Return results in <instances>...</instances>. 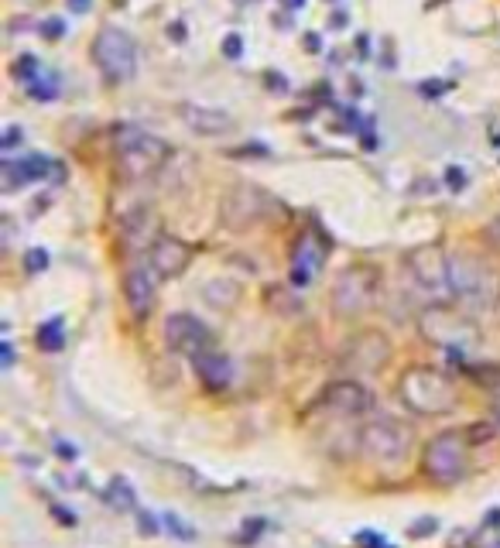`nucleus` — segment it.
I'll list each match as a JSON object with an SVG mask.
<instances>
[{
  "label": "nucleus",
  "instance_id": "nucleus-1",
  "mask_svg": "<svg viewBox=\"0 0 500 548\" xmlns=\"http://www.w3.org/2000/svg\"><path fill=\"white\" fill-rule=\"evenodd\" d=\"M418 333L432 346H442L449 357H463L480 346V326L473 322V312H466L463 305L456 309V302H432L429 309H422Z\"/></svg>",
  "mask_w": 500,
  "mask_h": 548
},
{
  "label": "nucleus",
  "instance_id": "nucleus-2",
  "mask_svg": "<svg viewBox=\"0 0 500 548\" xmlns=\"http://www.w3.org/2000/svg\"><path fill=\"white\" fill-rule=\"evenodd\" d=\"M114 151H117V172L124 182H144L151 175H158L165 168L168 155V141H161L158 134L141 131L134 124H120L114 131Z\"/></svg>",
  "mask_w": 500,
  "mask_h": 548
},
{
  "label": "nucleus",
  "instance_id": "nucleus-3",
  "mask_svg": "<svg viewBox=\"0 0 500 548\" xmlns=\"http://www.w3.org/2000/svg\"><path fill=\"white\" fill-rule=\"evenodd\" d=\"M398 394L408 411L425 418L449 415V411H456L459 405L456 381L446 370H435V367H408L398 381Z\"/></svg>",
  "mask_w": 500,
  "mask_h": 548
},
{
  "label": "nucleus",
  "instance_id": "nucleus-4",
  "mask_svg": "<svg viewBox=\"0 0 500 548\" xmlns=\"http://www.w3.org/2000/svg\"><path fill=\"white\" fill-rule=\"evenodd\" d=\"M453 292L466 312H487L500 302V274L480 257L459 254L453 257Z\"/></svg>",
  "mask_w": 500,
  "mask_h": 548
},
{
  "label": "nucleus",
  "instance_id": "nucleus-5",
  "mask_svg": "<svg viewBox=\"0 0 500 548\" xmlns=\"http://www.w3.org/2000/svg\"><path fill=\"white\" fill-rule=\"evenodd\" d=\"M384 288V274L374 268V264H350V268L340 271L333 285V309L340 316L353 319V316H364L377 305Z\"/></svg>",
  "mask_w": 500,
  "mask_h": 548
},
{
  "label": "nucleus",
  "instance_id": "nucleus-6",
  "mask_svg": "<svg viewBox=\"0 0 500 548\" xmlns=\"http://www.w3.org/2000/svg\"><path fill=\"white\" fill-rule=\"evenodd\" d=\"M408 274L432 302H456L453 292V257L442 244H422L408 254Z\"/></svg>",
  "mask_w": 500,
  "mask_h": 548
},
{
  "label": "nucleus",
  "instance_id": "nucleus-7",
  "mask_svg": "<svg viewBox=\"0 0 500 548\" xmlns=\"http://www.w3.org/2000/svg\"><path fill=\"white\" fill-rule=\"evenodd\" d=\"M411 442H415V435H411L408 425L387 415L374 418V422H367L364 429H360V453L377 466L405 463L411 453Z\"/></svg>",
  "mask_w": 500,
  "mask_h": 548
},
{
  "label": "nucleus",
  "instance_id": "nucleus-8",
  "mask_svg": "<svg viewBox=\"0 0 500 548\" xmlns=\"http://www.w3.org/2000/svg\"><path fill=\"white\" fill-rule=\"evenodd\" d=\"M93 62L110 83H127L137 72V45L117 24H103L93 38Z\"/></svg>",
  "mask_w": 500,
  "mask_h": 548
},
{
  "label": "nucleus",
  "instance_id": "nucleus-9",
  "mask_svg": "<svg viewBox=\"0 0 500 548\" xmlns=\"http://www.w3.org/2000/svg\"><path fill=\"white\" fill-rule=\"evenodd\" d=\"M466 442H470V435L459 432V429H449V432L435 435L429 446H425V453H422L425 477H429L432 483L463 480V473H466Z\"/></svg>",
  "mask_w": 500,
  "mask_h": 548
},
{
  "label": "nucleus",
  "instance_id": "nucleus-10",
  "mask_svg": "<svg viewBox=\"0 0 500 548\" xmlns=\"http://www.w3.org/2000/svg\"><path fill=\"white\" fill-rule=\"evenodd\" d=\"M274 209V199L268 192H261L257 185H233V189L223 196V206H220V216L223 223L233 230H247L254 223L268 220Z\"/></svg>",
  "mask_w": 500,
  "mask_h": 548
},
{
  "label": "nucleus",
  "instance_id": "nucleus-11",
  "mask_svg": "<svg viewBox=\"0 0 500 548\" xmlns=\"http://www.w3.org/2000/svg\"><path fill=\"white\" fill-rule=\"evenodd\" d=\"M158 281H161V274L155 271L151 257H137L131 268L124 271V298H127V309H131L134 319L151 316L155 298H158Z\"/></svg>",
  "mask_w": 500,
  "mask_h": 548
},
{
  "label": "nucleus",
  "instance_id": "nucleus-12",
  "mask_svg": "<svg viewBox=\"0 0 500 548\" xmlns=\"http://www.w3.org/2000/svg\"><path fill=\"white\" fill-rule=\"evenodd\" d=\"M165 343L172 346L182 357H199V353L213 350V333H209L206 322H199L196 316H185V312H175V316L165 319Z\"/></svg>",
  "mask_w": 500,
  "mask_h": 548
},
{
  "label": "nucleus",
  "instance_id": "nucleus-13",
  "mask_svg": "<svg viewBox=\"0 0 500 548\" xmlns=\"http://www.w3.org/2000/svg\"><path fill=\"white\" fill-rule=\"evenodd\" d=\"M148 257L161 278L172 281V278H179V274H185V268L192 264V247L185 244L182 237H175V233H158Z\"/></svg>",
  "mask_w": 500,
  "mask_h": 548
},
{
  "label": "nucleus",
  "instance_id": "nucleus-14",
  "mask_svg": "<svg viewBox=\"0 0 500 548\" xmlns=\"http://www.w3.org/2000/svg\"><path fill=\"white\" fill-rule=\"evenodd\" d=\"M322 408L336 411V415H367L374 408V394H370L360 381H333L322 391Z\"/></svg>",
  "mask_w": 500,
  "mask_h": 548
},
{
  "label": "nucleus",
  "instance_id": "nucleus-15",
  "mask_svg": "<svg viewBox=\"0 0 500 548\" xmlns=\"http://www.w3.org/2000/svg\"><path fill=\"white\" fill-rule=\"evenodd\" d=\"M387 353H391V343H387V336L374 333V329H367V333H360L357 340L350 343L343 364L350 367L353 374H374V370H381V364L387 360Z\"/></svg>",
  "mask_w": 500,
  "mask_h": 548
},
{
  "label": "nucleus",
  "instance_id": "nucleus-16",
  "mask_svg": "<svg viewBox=\"0 0 500 548\" xmlns=\"http://www.w3.org/2000/svg\"><path fill=\"white\" fill-rule=\"evenodd\" d=\"M52 172V161L45 155H24V158H7L4 161V189L14 192L18 185H28V182H38Z\"/></svg>",
  "mask_w": 500,
  "mask_h": 548
},
{
  "label": "nucleus",
  "instance_id": "nucleus-17",
  "mask_svg": "<svg viewBox=\"0 0 500 548\" xmlns=\"http://www.w3.org/2000/svg\"><path fill=\"white\" fill-rule=\"evenodd\" d=\"M192 367H196V377L203 381V388L209 391H223V388H230V381H233V364L223 353H216V350H206V353H199V357H192Z\"/></svg>",
  "mask_w": 500,
  "mask_h": 548
},
{
  "label": "nucleus",
  "instance_id": "nucleus-18",
  "mask_svg": "<svg viewBox=\"0 0 500 548\" xmlns=\"http://www.w3.org/2000/svg\"><path fill=\"white\" fill-rule=\"evenodd\" d=\"M322 257H326V251H322V244H316V237L298 240L295 254H292V281L298 288L309 285V281L316 278V271L322 268Z\"/></svg>",
  "mask_w": 500,
  "mask_h": 548
},
{
  "label": "nucleus",
  "instance_id": "nucleus-19",
  "mask_svg": "<svg viewBox=\"0 0 500 548\" xmlns=\"http://www.w3.org/2000/svg\"><path fill=\"white\" fill-rule=\"evenodd\" d=\"M179 114L182 120L189 124V131H196V134H203V137H220V134H227L233 131V120L227 114H220V110H206V107H179Z\"/></svg>",
  "mask_w": 500,
  "mask_h": 548
},
{
  "label": "nucleus",
  "instance_id": "nucleus-20",
  "mask_svg": "<svg viewBox=\"0 0 500 548\" xmlns=\"http://www.w3.org/2000/svg\"><path fill=\"white\" fill-rule=\"evenodd\" d=\"M103 501H107L120 514L137 511V494H134V487L124 477H114V480L107 483V490H103Z\"/></svg>",
  "mask_w": 500,
  "mask_h": 548
},
{
  "label": "nucleus",
  "instance_id": "nucleus-21",
  "mask_svg": "<svg viewBox=\"0 0 500 548\" xmlns=\"http://www.w3.org/2000/svg\"><path fill=\"white\" fill-rule=\"evenodd\" d=\"M38 346H42L45 353H59L62 346H66V326H62V319H48L38 326Z\"/></svg>",
  "mask_w": 500,
  "mask_h": 548
},
{
  "label": "nucleus",
  "instance_id": "nucleus-22",
  "mask_svg": "<svg viewBox=\"0 0 500 548\" xmlns=\"http://www.w3.org/2000/svg\"><path fill=\"white\" fill-rule=\"evenodd\" d=\"M237 285H230V281H209L206 285V302L216 305V309H230V305H237Z\"/></svg>",
  "mask_w": 500,
  "mask_h": 548
},
{
  "label": "nucleus",
  "instance_id": "nucleus-23",
  "mask_svg": "<svg viewBox=\"0 0 500 548\" xmlns=\"http://www.w3.org/2000/svg\"><path fill=\"white\" fill-rule=\"evenodd\" d=\"M161 521H165V531H172V535H175V538H182V542H192V538H196V531L185 525L179 514L165 511V514H161Z\"/></svg>",
  "mask_w": 500,
  "mask_h": 548
},
{
  "label": "nucleus",
  "instance_id": "nucleus-24",
  "mask_svg": "<svg viewBox=\"0 0 500 548\" xmlns=\"http://www.w3.org/2000/svg\"><path fill=\"white\" fill-rule=\"evenodd\" d=\"M161 528H165L161 518H155L151 511H137V531H141V535H158Z\"/></svg>",
  "mask_w": 500,
  "mask_h": 548
},
{
  "label": "nucleus",
  "instance_id": "nucleus-25",
  "mask_svg": "<svg viewBox=\"0 0 500 548\" xmlns=\"http://www.w3.org/2000/svg\"><path fill=\"white\" fill-rule=\"evenodd\" d=\"M360 548H394V545H387L377 531H357V538H353Z\"/></svg>",
  "mask_w": 500,
  "mask_h": 548
},
{
  "label": "nucleus",
  "instance_id": "nucleus-26",
  "mask_svg": "<svg viewBox=\"0 0 500 548\" xmlns=\"http://www.w3.org/2000/svg\"><path fill=\"white\" fill-rule=\"evenodd\" d=\"M435 531H439V521H435V518H422L415 528H408V535L411 538H429V535H435Z\"/></svg>",
  "mask_w": 500,
  "mask_h": 548
},
{
  "label": "nucleus",
  "instance_id": "nucleus-27",
  "mask_svg": "<svg viewBox=\"0 0 500 548\" xmlns=\"http://www.w3.org/2000/svg\"><path fill=\"white\" fill-rule=\"evenodd\" d=\"M45 264H48V254L45 251H28V257H24V268H28L31 274L45 271Z\"/></svg>",
  "mask_w": 500,
  "mask_h": 548
},
{
  "label": "nucleus",
  "instance_id": "nucleus-28",
  "mask_svg": "<svg viewBox=\"0 0 500 548\" xmlns=\"http://www.w3.org/2000/svg\"><path fill=\"white\" fill-rule=\"evenodd\" d=\"M264 531V521L261 518H250V521H244V531H240V542H254L257 535Z\"/></svg>",
  "mask_w": 500,
  "mask_h": 548
},
{
  "label": "nucleus",
  "instance_id": "nucleus-29",
  "mask_svg": "<svg viewBox=\"0 0 500 548\" xmlns=\"http://www.w3.org/2000/svg\"><path fill=\"white\" fill-rule=\"evenodd\" d=\"M52 514H55V518H59L66 528H76V514L66 511V507H62V504H55V507H52Z\"/></svg>",
  "mask_w": 500,
  "mask_h": 548
},
{
  "label": "nucleus",
  "instance_id": "nucleus-30",
  "mask_svg": "<svg viewBox=\"0 0 500 548\" xmlns=\"http://www.w3.org/2000/svg\"><path fill=\"white\" fill-rule=\"evenodd\" d=\"M446 179H449V189H456V192L466 185V175L459 172V168H449V175H446Z\"/></svg>",
  "mask_w": 500,
  "mask_h": 548
},
{
  "label": "nucleus",
  "instance_id": "nucleus-31",
  "mask_svg": "<svg viewBox=\"0 0 500 548\" xmlns=\"http://www.w3.org/2000/svg\"><path fill=\"white\" fill-rule=\"evenodd\" d=\"M223 52H227L230 59H237V55H240V35H227V42H223Z\"/></svg>",
  "mask_w": 500,
  "mask_h": 548
},
{
  "label": "nucleus",
  "instance_id": "nucleus-32",
  "mask_svg": "<svg viewBox=\"0 0 500 548\" xmlns=\"http://www.w3.org/2000/svg\"><path fill=\"white\" fill-rule=\"evenodd\" d=\"M55 453H59L62 459H76V449H72L69 442H62V439L55 442Z\"/></svg>",
  "mask_w": 500,
  "mask_h": 548
},
{
  "label": "nucleus",
  "instance_id": "nucleus-33",
  "mask_svg": "<svg viewBox=\"0 0 500 548\" xmlns=\"http://www.w3.org/2000/svg\"><path fill=\"white\" fill-rule=\"evenodd\" d=\"M0 364H4V367H11V364H14V350H11V343L0 346Z\"/></svg>",
  "mask_w": 500,
  "mask_h": 548
},
{
  "label": "nucleus",
  "instance_id": "nucleus-34",
  "mask_svg": "<svg viewBox=\"0 0 500 548\" xmlns=\"http://www.w3.org/2000/svg\"><path fill=\"white\" fill-rule=\"evenodd\" d=\"M483 528H487V531H497V528H500V511H490L487 518H483Z\"/></svg>",
  "mask_w": 500,
  "mask_h": 548
},
{
  "label": "nucleus",
  "instance_id": "nucleus-35",
  "mask_svg": "<svg viewBox=\"0 0 500 548\" xmlns=\"http://www.w3.org/2000/svg\"><path fill=\"white\" fill-rule=\"evenodd\" d=\"M90 7H93V0H69V11H90Z\"/></svg>",
  "mask_w": 500,
  "mask_h": 548
},
{
  "label": "nucleus",
  "instance_id": "nucleus-36",
  "mask_svg": "<svg viewBox=\"0 0 500 548\" xmlns=\"http://www.w3.org/2000/svg\"><path fill=\"white\" fill-rule=\"evenodd\" d=\"M45 35L52 38V35H62V21H52V24H45Z\"/></svg>",
  "mask_w": 500,
  "mask_h": 548
},
{
  "label": "nucleus",
  "instance_id": "nucleus-37",
  "mask_svg": "<svg viewBox=\"0 0 500 548\" xmlns=\"http://www.w3.org/2000/svg\"><path fill=\"white\" fill-rule=\"evenodd\" d=\"M281 4H285V7H302L305 0H281Z\"/></svg>",
  "mask_w": 500,
  "mask_h": 548
},
{
  "label": "nucleus",
  "instance_id": "nucleus-38",
  "mask_svg": "<svg viewBox=\"0 0 500 548\" xmlns=\"http://www.w3.org/2000/svg\"><path fill=\"white\" fill-rule=\"evenodd\" d=\"M490 548H500V542H494V545H490Z\"/></svg>",
  "mask_w": 500,
  "mask_h": 548
}]
</instances>
